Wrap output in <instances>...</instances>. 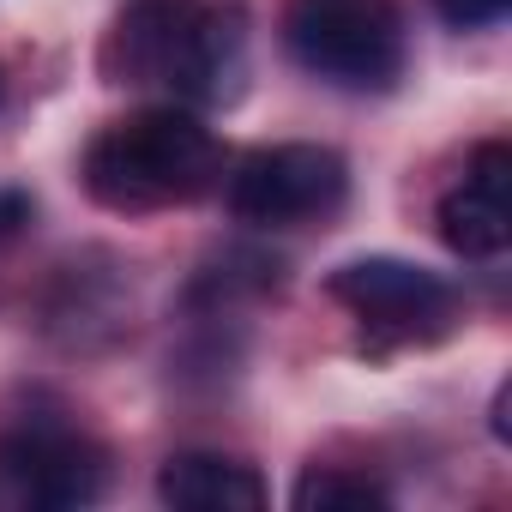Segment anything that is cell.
I'll list each match as a JSON object with an SVG mask.
<instances>
[{
    "instance_id": "1",
    "label": "cell",
    "mask_w": 512,
    "mask_h": 512,
    "mask_svg": "<svg viewBox=\"0 0 512 512\" xmlns=\"http://www.w3.org/2000/svg\"><path fill=\"white\" fill-rule=\"evenodd\" d=\"M103 79L223 109L247 85V13L223 0H127L103 37Z\"/></svg>"
},
{
    "instance_id": "2",
    "label": "cell",
    "mask_w": 512,
    "mask_h": 512,
    "mask_svg": "<svg viewBox=\"0 0 512 512\" xmlns=\"http://www.w3.org/2000/svg\"><path fill=\"white\" fill-rule=\"evenodd\" d=\"M223 169H229L223 139L181 103H151L109 121L79 157L85 193L115 217L193 205L211 187H223Z\"/></svg>"
},
{
    "instance_id": "3",
    "label": "cell",
    "mask_w": 512,
    "mask_h": 512,
    "mask_svg": "<svg viewBox=\"0 0 512 512\" xmlns=\"http://www.w3.org/2000/svg\"><path fill=\"white\" fill-rule=\"evenodd\" d=\"M284 49L308 79L350 97H386L410 67L398 0H284Z\"/></svg>"
},
{
    "instance_id": "4",
    "label": "cell",
    "mask_w": 512,
    "mask_h": 512,
    "mask_svg": "<svg viewBox=\"0 0 512 512\" xmlns=\"http://www.w3.org/2000/svg\"><path fill=\"white\" fill-rule=\"evenodd\" d=\"M326 296L362 326L368 350H428L446 344L464 326V296L452 278L398 260V253H362V260H344L326 278Z\"/></svg>"
},
{
    "instance_id": "5",
    "label": "cell",
    "mask_w": 512,
    "mask_h": 512,
    "mask_svg": "<svg viewBox=\"0 0 512 512\" xmlns=\"http://www.w3.org/2000/svg\"><path fill=\"white\" fill-rule=\"evenodd\" d=\"M223 199L247 229H314L332 223L350 199V163L332 145L284 139L260 145L223 169Z\"/></svg>"
},
{
    "instance_id": "6",
    "label": "cell",
    "mask_w": 512,
    "mask_h": 512,
    "mask_svg": "<svg viewBox=\"0 0 512 512\" xmlns=\"http://www.w3.org/2000/svg\"><path fill=\"white\" fill-rule=\"evenodd\" d=\"M109 488V452L61 422V416H25L0 434V506L13 512H73L103 500Z\"/></svg>"
},
{
    "instance_id": "7",
    "label": "cell",
    "mask_w": 512,
    "mask_h": 512,
    "mask_svg": "<svg viewBox=\"0 0 512 512\" xmlns=\"http://www.w3.org/2000/svg\"><path fill=\"white\" fill-rule=\"evenodd\" d=\"M434 229L458 260H500L512 241V145L482 139L470 145L464 169L434 205Z\"/></svg>"
},
{
    "instance_id": "8",
    "label": "cell",
    "mask_w": 512,
    "mask_h": 512,
    "mask_svg": "<svg viewBox=\"0 0 512 512\" xmlns=\"http://www.w3.org/2000/svg\"><path fill=\"white\" fill-rule=\"evenodd\" d=\"M157 500L175 512H260L272 500L266 476L229 452H175L157 470Z\"/></svg>"
},
{
    "instance_id": "9",
    "label": "cell",
    "mask_w": 512,
    "mask_h": 512,
    "mask_svg": "<svg viewBox=\"0 0 512 512\" xmlns=\"http://www.w3.org/2000/svg\"><path fill=\"white\" fill-rule=\"evenodd\" d=\"M290 506L296 512H380L392 506V494L368 476V470H350V464H308L290 488Z\"/></svg>"
},
{
    "instance_id": "10",
    "label": "cell",
    "mask_w": 512,
    "mask_h": 512,
    "mask_svg": "<svg viewBox=\"0 0 512 512\" xmlns=\"http://www.w3.org/2000/svg\"><path fill=\"white\" fill-rule=\"evenodd\" d=\"M49 320H55V326H73V344H91V326L121 332V296L109 290L103 272L67 266V278H61V302L49 308Z\"/></svg>"
},
{
    "instance_id": "11",
    "label": "cell",
    "mask_w": 512,
    "mask_h": 512,
    "mask_svg": "<svg viewBox=\"0 0 512 512\" xmlns=\"http://www.w3.org/2000/svg\"><path fill=\"white\" fill-rule=\"evenodd\" d=\"M434 13L452 25V31H488L512 13V0H434Z\"/></svg>"
},
{
    "instance_id": "12",
    "label": "cell",
    "mask_w": 512,
    "mask_h": 512,
    "mask_svg": "<svg viewBox=\"0 0 512 512\" xmlns=\"http://www.w3.org/2000/svg\"><path fill=\"white\" fill-rule=\"evenodd\" d=\"M31 217H37V205H31V193H25V187H0V247L19 241Z\"/></svg>"
},
{
    "instance_id": "13",
    "label": "cell",
    "mask_w": 512,
    "mask_h": 512,
    "mask_svg": "<svg viewBox=\"0 0 512 512\" xmlns=\"http://www.w3.org/2000/svg\"><path fill=\"white\" fill-rule=\"evenodd\" d=\"M0 103H7V67H0Z\"/></svg>"
}]
</instances>
